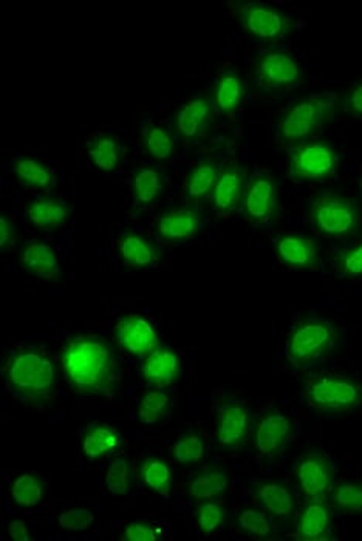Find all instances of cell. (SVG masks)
<instances>
[{"label": "cell", "mask_w": 362, "mask_h": 541, "mask_svg": "<svg viewBox=\"0 0 362 541\" xmlns=\"http://www.w3.org/2000/svg\"><path fill=\"white\" fill-rule=\"evenodd\" d=\"M61 370L81 396L112 395L120 379L112 347L98 337H78L65 345Z\"/></svg>", "instance_id": "1"}, {"label": "cell", "mask_w": 362, "mask_h": 541, "mask_svg": "<svg viewBox=\"0 0 362 541\" xmlns=\"http://www.w3.org/2000/svg\"><path fill=\"white\" fill-rule=\"evenodd\" d=\"M5 381L14 395L30 404H39L55 395L58 371L44 351L27 348L11 356L5 367Z\"/></svg>", "instance_id": "2"}, {"label": "cell", "mask_w": 362, "mask_h": 541, "mask_svg": "<svg viewBox=\"0 0 362 541\" xmlns=\"http://www.w3.org/2000/svg\"><path fill=\"white\" fill-rule=\"evenodd\" d=\"M332 112V98L325 95L304 96L277 118V138L282 146L296 149L318 132Z\"/></svg>", "instance_id": "3"}, {"label": "cell", "mask_w": 362, "mask_h": 541, "mask_svg": "<svg viewBox=\"0 0 362 541\" xmlns=\"http://www.w3.org/2000/svg\"><path fill=\"white\" fill-rule=\"evenodd\" d=\"M308 218L316 231L328 239H350L361 226L355 201L335 192L318 195L308 208Z\"/></svg>", "instance_id": "4"}, {"label": "cell", "mask_w": 362, "mask_h": 541, "mask_svg": "<svg viewBox=\"0 0 362 541\" xmlns=\"http://www.w3.org/2000/svg\"><path fill=\"white\" fill-rule=\"evenodd\" d=\"M305 399L311 409L324 413H349L362 405V385L347 376H315L305 387Z\"/></svg>", "instance_id": "5"}, {"label": "cell", "mask_w": 362, "mask_h": 541, "mask_svg": "<svg viewBox=\"0 0 362 541\" xmlns=\"http://www.w3.org/2000/svg\"><path fill=\"white\" fill-rule=\"evenodd\" d=\"M335 342L336 330L328 320L305 319L288 336L287 358L296 367H304L332 350Z\"/></svg>", "instance_id": "6"}, {"label": "cell", "mask_w": 362, "mask_h": 541, "mask_svg": "<svg viewBox=\"0 0 362 541\" xmlns=\"http://www.w3.org/2000/svg\"><path fill=\"white\" fill-rule=\"evenodd\" d=\"M338 166L333 144L324 140H308L291 154L290 171L304 181H325L332 178Z\"/></svg>", "instance_id": "7"}, {"label": "cell", "mask_w": 362, "mask_h": 541, "mask_svg": "<svg viewBox=\"0 0 362 541\" xmlns=\"http://www.w3.org/2000/svg\"><path fill=\"white\" fill-rule=\"evenodd\" d=\"M242 22L248 36L263 44L281 42L288 28V19L284 11L271 5H248L243 10Z\"/></svg>", "instance_id": "8"}, {"label": "cell", "mask_w": 362, "mask_h": 541, "mask_svg": "<svg viewBox=\"0 0 362 541\" xmlns=\"http://www.w3.org/2000/svg\"><path fill=\"white\" fill-rule=\"evenodd\" d=\"M257 78L263 87L271 90H287L301 79V65L298 59L287 52L271 50L257 59Z\"/></svg>", "instance_id": "9"}, {"label": "cell", "mask_w": 362, "mask_h": 541, "mask_svg": "<svg viewBox=\"0 0 362 541\" xmlns=\"http://www.w3.org/2000/svg\"><path fill=\"white\" fill-rule=\"evenodd\" d=\"M296 481L302 494L310 500H321L332 490L333 464L324 453H305L296 466Z\"/></svg>", "instance_id": "10"}, {"label": "cell", "mask_w": 362, "mask_h": 541, "mask_svg": "<svg viewBox=\"0 0 362 541\" xmlns=\"http://www.w3.org/2000/svg\"><path fill=\"white\" fill-rule=\"evenodd\" d=\"M277 259L287 268L311 271L321 265V256L315 240L299 232H285L274 242Z\"/></svg>", "instance_id": "11"}, {"label": "cell", "mask_w": 362, "mask_h": 541, "mask_svg": "<svg viewBox=\"0 0 362 541\" xmlns=\"http://www.w3.org/2000/svg\"><path fill=\"white\" fill-rule=\"evenodd\" d=\"M115 336H117V344L126 353L137 358H144L155 348L160 347L157 331L149 324V320L144 319L140 314L123 317L118 322Z\"/></svg>", "instance_id": "12"}, {"label": "cell", "mask_w": 362, "mask_h": 541, "mask_svg": "<svg viewBox=\"0 0 362 541\" xmlns=\"http://www.w3.org/2000/svg\"><path fill=\"white\" fill-rule=\"evenodd\" d=\"M250 410L243 402L229 399L217 415V441L223 449H237L250 435Z\"/></svg>", "instance_id": "13"}, {"label": "cell", "mask_w": 362, "mask_h": 541, "mask_svg": "<svg viewBox=\"0 0 362 541\" xmlns=\"http://www.w3.org/2000/svg\"><path fill=\"white\" fill-rule=\"evenodd\" d=\"M291 432L290 419L279 410H270L257 419L253 432L254 447L263 456L279 455L287 446Z\"/></svg>", "instance_id": "14"}, {"label": "cell", "mask_w": 362, "mask_h": 541, "mask_svg": "<svg viewBox=\"0 0 362 541\" xmlns=\"http://www.w3.org/2000/svg\"><path fill=\"white\" fill-rule=\"evenodd\" d=\"M277 206V184L268 175H257L246 186L242 211L246 220L263 225L270 220Z\"/></svg>", "instance_id": "15"}, {"label": "cell", "mask_w": 362, "mask_h": 541, "mask_svg": "<svg viewBox=\"0 0 362 541\" xmlns=\"http://www.w3.org/2000/svg\"><path fill=\"white\" fill-rule=\"evenodd\" d=\"M181 368L183 364L177 351L168 347H158L144 356L141 378L151 387L168 388L180 378Z\"/></svg>", "instance_id": "16"}, {"label": "cell", "mask_w": 362, "mask_h": 541, "mask_svg": "<svg viewBox=\"0 0 362 541\" xmlns=\"http://www.w3.org/2000/svg\"><path fill=\"white\" fill-rule=\"evenodd\" d=\"M200 226V212L194 208H183L161 214L155 223V232L163 242H183L199 234Z\"/></svg>", "instance_id": "17"}, {"label": "cell", "mask_w": 362, "mask_h": 541, "mask_svg": "<svg viewBox=\"0 0 362 541\" xmlns=\"http://www.w3.org/2000/svg\"><path fill=\"white\" fill-rule=\"evenodd\" d=\"M117 249L121 262L135 271L155 268L160 260L157 246L140 232H124L118 239Z\"/></svg>", "instance_id": "18"}, {"label": "cell", "mask_w": 362, "mask_h": 541, "mask_svg": "<svg viewBox=\"0 0 362 541\" xmlns=\"http://www.w3.org/2000/svg\"><path fill=\"white\" fill-rule=\"evenodd\" d=\"M333 526L332 509L325 501L310 500L302 507L296 523L298 537L304 541H321L330 537Z\"/></svg>", "instance_id": "19"}, {"label": "cell", "mask_w": 362, "mask_h": 541, "mask_svg": "<svg viewBox=\"0 0 362 541\" xmlns=\"http://www.w3.org/2000/svg\"><path fill=\"white\" fill-rule=\"evenodd\" d=\"M245 191L243 172L234 164H228L220 171L219 180L212 191V206L219 214L231 212L242 203Z\"/></svg>", "instance_id": "20"}, {"label": "cell", "mask_w": 362, "mask_h": 541, "mask_svg": "<svg viewBox=\"0 0 362 541\" xmlns=\"http://www.w3.org/2000/svg\"><path fill=\"white\" fill-rule=\"evenodd\" d=\"M21 265L31 276L52 282L58 280L61 273L55 249L41 240L28 242L22 246Z\"/></svg>", "instance_id": "21"}, {"label": "cell", "mask_w": 362, "mask_h": 541, "mask_svg": "<svg viewBox=\"0 0 362 541\" xmlns=\"http://www.w3.org/2000/svg\"><path fill=\"white\" fill-rule=\"evenodd\" d=\"M212 110L208 98L195 96L175 115L174 127L178 137L183 141H192L205 132L211 120Z\"/></svg>", "instance_id": "22"}, {"label": "cell", "mask_w": 362, "mask_h": 541, "mask_svg": "<svg viewBox=\"0 0 362 541\" xmlns=\"http://www.w3.org/2000/svg\"><path fill=\"white\" fill-rule=\"evenodd\" d=\"M254 495L263 511H267L271 517L288 518L294 514L296 501L293 492L281 481L268 480L257 484Z\"/></svg>", "instance_id": "23"}, {"label": "cell", "mask_w": 362, "mask_h": 541, "mask_svg": "<svg viewBox=\"0 0 362 541\" xmlns=\"http://www.w3.org/2000/svg\"><path fill=\"white\" fill-rule=\"evenodd\" d=\"M70 209L53 197L38 198L27 206V218L31 225L41 229H56L69 222Z\"/></svg>", "instance_id": "24"}, {"label": "cell", "mask_w": 362, "mask_h": 541, "mask_svg": "<svg viewBox=\"0 0 362 541\" xmlns=\"http://www.w3.org/2000/svg\"><path fill=\"white\" fill-rule=\"evenodd\" d=\"M243 99L245 86L242 78L236 72L223 73L212 90V101L216 109L223 115H234L242 107Z\"/></svg>", "instance_id": "25"}, {"label": "cell", "mask_w": 362, "mask_h": 541, "mask_svg": "<svg viewBox=\"0 0 362 541\" xmlns=\"http://www.w3.org/2000/svg\"><path fill=\"white\" fill-rule=\"evenodd\" d=\"M121 447V436L115 427L96 424L87 430L82 439V450L90 460H98L109 453L117 452Z\"/></svg>", "instance_id": "26"}, {"label": "cell", "mask_w": 362, "mask_h": 541, "mask_svg": "<svg viewBox=\"0 0 362 541\" xmlns=\"http://www.w3.org/2000/svg\"><path fill=\"white\" fill-rule=\"evenodd\" d=\"M87 154L93 166L106 174L117 171L123 163V147L109 135H98L93 138L87 147Z\"/></svg>", "instance_id": "27"}, {"label": "cell", "mask_w": 362, "mask_h": 541, "mask_svg": "<svg viewBox=\"0 0 362 541\" xmlns=\"http://www.w3.org/2000/svg\"><path fill=\"white\" fill-rule=\"evenodd\" d=\"M220 169L212 160H205L192 169L186 178L185 194L189 201H202L212 194Z\"/></svg>", "instance_id": "28"}, {"label": "cell", "mask_w": 362, "mask_h": 541, "mask_svg": "<svg viewBox=\"0 0 362 541\" xmlns=\"http://www.w3.org/2000/svg\"><path fill=\"white\" fill-rule=\"evenodd\" d=\"M132 197L138 205H154L164 188V180L157 167L147 166L135 172L132 178Z\"/></svg>", "instance_id": "29"}, {"label": "cell", "mask_w": 362, "mask_h": 541, "mask_svg": "<svg viewBox=\"0 0 362 541\" xmlns=\"http://www.w3.org/2000/svg\"><path fill=\"white\" fill-rule=\"evenodd\" d=\"M44 494V483L35 473H21L11 481L10 497L16 506L24 509L39 506L44 500Z\"/></svg>", "instance_id": "30"}, {"label": "cell", "mask_w": 362, "mask_h": 541, "mask_svg": "<svg viewBox=\"0 0 362 541\" xmlns=\"http://www.w3.org/2000/svg\"><path fill=\"white\" fill-rule=\"evenodd\" d=\"M228 487L229 477L223 470H206L192 478L188 494L197 501L214 500L225 494Z\"/></svg>", "instance_id": "31"}, {"label": "cell", "mask_w": 362, "mask_h": 541, "mask_svg": "<svg viewBox=\"0 0 362 541\" xmlns=\"http://www.w3.org/2000/svg\"><path fill=\"white\" fill-rule=\"evenodd\" d=\"M13 172L19 183L28 188L47 189L53 186V175L50 167L38 158H19L13 164Z\"/></svg>", "instance_id": "32"}, {"label": "cell", "mask_w": 362, "mask_h": 541, "mask_svg": "<svg viewBox=\"0 0 362 541\" xmlns=\"http://www.w3.org/2000/svg\"><path fill=\"white\" fill-rule=\"evenodd\" d=\"M141 481L147 489L154 490L160 497H171L172 470L160 458H146L141 464Z\"/></svg>", "instance_id": "33"}, {"label": "cell", "mask_w": 362, "mask_h": 541, "mask_svg": "<svg viewBox=\"0 0 362 541\" xmlns=\"http://www.w3.org/2000/svg\"><path fill=\"white\" fill-rule=\"evenodd\" d=\"M171 409V395L164 392L163 388L152 387L141 396L140 404H138V418L144 424H155L168 415Z\"/></svg>", "instance_id": "34"}, {"label": "cell", "mask_w": 362, "mask_h": 541, "mask_svg": "<svg viewBox=\"0 0 362 541\" xmlns=\"http://www.w3.org/2000/svg\"><path fill=\"white\" fill-rule=\"evenodd\" d=\"M143 147L147 155L158 161H166L175 150V138L168 129L157 124H146L143 127Z\"/></svg>", "instance_id": "35"}, {"label": "cell", "mask_w": 362, "mask_h": 541, "mask_svg": "<svg viewBox=\"0 0 362 541\" xmlns=\"http://www.w3.org/2000/svg\"><path fill=\"white\" fill-rule=\"evenodd\" d=\"M239 528L250 537L257 540H267L273 534V521L267 511H260L256 507H245L237 515Z\"/></svg>", "instance_id": "36"}, {"label": "cell", "mask_w": 362, "mask_h": 541, "mask_svg": "<svg viewBox=\"0 0 362 541\" xmlns=\"http://www.w3.org/2000/svg\"><path fill=\"white\" fill-rule=\"evenodd\" d=\"M332 504L345 514H362V484L342 481L333 489Z\"/></svg>", "instance_id": "37"}, {"label": "cell", "mask_w": 362, "mask_h": 541, "mask_svg": "<svg viewBox=\"0 0 362 541\" xmlns=\"http://www.w3.org/2000/svg\"><path fill=\"white\" fill-rule=\"evenodd\" d=\"M178 464H194L203 460L206 453L205 439L197 433H188L175 441L171 449Z\"/></svg>", "instance_id": "38"}, {"label": "cell", "mask_w": 362, "mask_h": 541, "mask_svg": "<svg viewBox=\"0 0 362 541\" xmlns=\"http://www.w3.org/2000/svg\"><path fill=\"white\" fill-rule=\"evenodd\" d=\"M223 518H225V512L214 500L202 501L195 511V523L200 534L203 535L216 534L223 524Z\"/></svg>", "instance_id": "39"}, {"label": "cell", "mask_w": 362, "mask_h": 541, "mask_svg": "<svg viewBox=\"0 0 362 541\" xmlns=\"http://www.w3.org/2000/svg\"><path fill=\"white\" fill-rule=\"evenodd\" d=\"M107 490L113 495H127L132 486V472H130V463L126 458H118L110 464L107 469L106 478Z\"/></svg>", "instance_id": "40"}, {"label": "cell", "mask_w": 362, "mask_h": 541, "mask_svg": "<svg viewBox=\"0 0 362 541\" xmlns=\"http://www.w3.org/2000/svg\"><path fill=\"white\" fill-rule=\"evenodd\" d=\"M338 271L347 279H362V240L339 254Z\"/></svg>", "instance_id": "41"}, {"label": "cell", "mask_w": 362, "mask_h": 541, "mask_svg": "<svg viewBox=\"0 0 362 541\" xmlns=\"http://www.w3.org/2000/svg\"><path fill=\"white\" fill-rule=\"evenodd\" d=\"M59 526L67 531H87L95 521V515L89 509H72L59 515Z\"/></svg>", "instance_id": "42"}, {"label": "cell", "mask_w": 362, "mask_h": 541, "mask_svg": "<svg viewBox=\"0 0 362 541\" xmlns=\"http://www.w3.org/2000/svg\"><path fill=\"white\" fill-rule=\"evenodd\" d=\"M157 538V531L144 521H130L121 532V540L155 541Z\"/></svg>", "instance_id": "43"}, {"label": "cell", "mask_w": 362, "mask_h": 541, "mask_svg": "<svg viewBox=\"0 0 362 541\" xmlns=\"http://www.w3.org/2000/svg\"><path fill=\"white\" fill-rule=\"evenodd\" d=\"M14 225L13 220H11L10 215L2 212L0 214V251L4 252L10 248L11 243L14 240Z\"/></svg>", "instance_id": "44"}, {"label": "cell", "mask_w": 362, "mask_h": 541, "mask_svg": "<svg viewBox=\"0 0 362 541\" xmlns=\"http://www.w3.org/2000/svg\"><path fill=\"white\" fill-rule=\"evenodd\" d=\"M347 110L352 115L362 118V81L356 82L347 93Z\"/></svg>", "instance_id": "45"}, {"label": "cell", "mask_w": 362, "mask_h": 541, "mask_svg": "<svg viewBox=\"0 0 362 541\" xmlns=\"http://www.w3.org/2000/svg\"><path fill=\"white\" fill-rule=\"evenodd\" d=\"M8 535H10L11 540L16 541H28L31 538L28 524L21 520L11 521L10 526H8Z\"/></svg>", "instance_id": "46"}]
</instances>
